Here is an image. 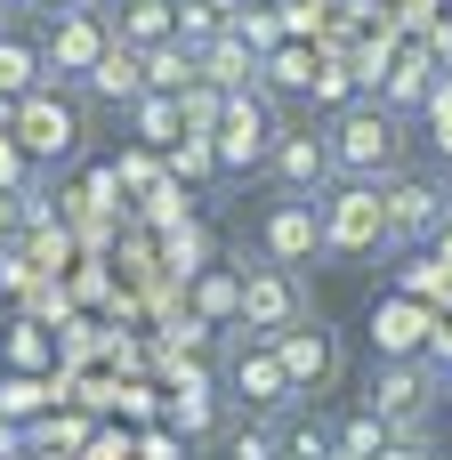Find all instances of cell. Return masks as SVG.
I'll use <instances>...</instances> for the list:
<instances>
[{
    "label": "cell",
    "instance_id": "obj_1",
    "mask_svg": "<svg viewBox=\"0 0 452 460\" xmlns=\"http://www.w3.org/2000/svg\"><path fill=\"white\" fill-rule=\"evenodd\" d=\"M323 154H332V178H396V154H404V121L388 113V105H348L340 121H332V137H323Z\"/></svg>",
    "mask_w": 452,
    "mask_h": 460
},
{
    "label": "cell",
    "instance_id": "obj_2",
    "mask_svg": "<svg viewBox=\"0 0 452 460\" xmlns=\"http://www.w3.org/2000/svg\"><path fill=\"white\" fill-rule=\"evenodd\" d=\"M307 315H315V299H307L299 267H275V259L243 267V307H235V332H243V340H283V332L307 323Z\"/></svg>",
    "mask_w": 452,
    "mask_h": 460
},
{
    "label": "cell",
    "instance_id": "obj_3",
    "mask_svg": "<svg viewBox=\"0 0 452 460\" xmlns=\"http://www.w3.org/2000/svg\"><path fill=\"white\" fill-rule=\"evenodd\" d=\"M315 210H323V259H364V251L388 243V210H380V186H372V178L323 186Z\"/></svg>",
    "mask_w": 452,
    "mask_h": 460
},
{
    "label": "cell",
    "instance_id": "obj_4",
    "mask_svg": "<svg viewBox=\"0 0 452 460\" xmlns=\"http://www.w3.org/2000/svg\"><path fill=\"white\" fill-rule=\"evenodd\" d=\"M105 49H113V24H105V8L49 16V40H40V89H57V81H89Z\"/></svg>",
    "mask_w": 452,
    "mask_h": 460
},
{
    "label": "cell",
    "instance_id": "obj_5",
    "mask_svg": "<svg viewBox=\"0 0 452 460\" xmlns=\"http://www.w3.org/2000/svg\"><path fill=\"white\" fill-rule=\"evenodd\" d=\"M275 105H267V89H235L226 97V113H218V129H210V146H218V170L226 178H243V170H259L267 162V146H275Z\"/></svg>",
    "mask_w": 452,
    "mask_h": 460
},
{
    "label": "cell",
    "instance_id": "obj_6",
    "mask_svg": "<svg viewBox=\"0 0 452 460\" xmlns=\"http://www.w3.org/2000/svg\"><path fill=\"white\" fill-rule=\"evenodd\" d=\"M364 412H372L396 445H421V437H429V364H380Z\"/></svg>",
    "mask_w": 452,
    "mask_h": 460
},
{
    "label": "cell",
    "instance_id": "obj_7",
    "mask_svg": "<svg viewBox=\"0 0 452 460\" xmlns=\"http://www.w3.org/2000/svg\"><path fill=\"white\" fill-rule=\"evenodd\" d=\"M8 137H16L24 154H40V162H65V154L81 146V113H73L57 89H32V97H16V121H8Z\"/></svg>",
    "mask_w": 452,
    "mask_h": 460
},
{
    "label": "cell",
    "instance_id": "obj_8",
    "mask_svg": "<svg viewBox=\"0 0 452 460\" xmlns=\"http://www.w3.org/2000/svg\"><path fill=\"white\" fill-rule=\"evenodd\" d=\"M259 259H275V267H307V259H323V210H315L307 194H283V202H267Z\"/></svg>",
    "mask_w": 452,
    "mask_h": 460
},
{
    "label": "cell",
    "instance_id": "obj_9",
    "mask_svg": "<svg viewBox=\"0 0 452 460\" xmlns=\"http://www.w3.org/2000/svg\"><path fill=\"white\" fill-rule=\"evenodd\" d=\"M275 348V364H283V380H291V396H323L332 380H340V340L307 315V323H291L283 340H267Z\"/></svg>",
    "mask_w": 452,
    "mask_h": 460
},
{
    "label": "cell",
    "instance_id": "obj_10",
    "mask_svg": "<svg viewBox=\"0 0 452 460\" xmlns=\"http://www.w3.org/2000/svg\"><path fill=\"white\" fill-rule=\"evenodd\" d=\"M226 380H235V396L259 412V420H283L299 396H291V380H283V364H275V348L267 340H243L235 356H226Z\"/></svg>",
    "mask_w": 452,
    "mask_h": 460
},
{
    "label": "cell",
    "instance_id": "obj_11",
    "mask_svg": "<svg viewBox=\"0 0 452 460\" xmlns=\"http://www.w3.org/2000/svg\"><path fill=\"white\" fill-rule=\"evenodd\" d=\"M380 210H388V243H429V234H445V218H452L445 186H429V178H388Z\"/></svg>",
    "mask_w": 452,
    "mask_h": 460
},
{
    "label": "cell",
    "instance_id": "obj_12",
    "mask_svg": "<svg viewBox=\"0 0 452 460\" xmlns=\"http://www.w3.org/2000/svg\"><path fill=\"white\" fill-rule=\"evenodd\" d=\"M267 170H275V186H283V194H307V202L332 186V154H323V137H315V129H275Z\"/></svg>",
    "mask_w": 452,
    "mask_h": 460
},
{
    "label": "cell",
    "instance_id": "obj_13",
    "mask_svg": "<svg viewBox=\"0 0 452 460\" xmlns=\"http://www.w3.org/2000/svg\"><path fill=\"white\" fill-rule=\"evenodd\" d=\"M429 81H437V65H429V49H396V57L380 65V97H372V105H388V113L404 121V113H421V97H429Z\"/></svg>",
    "mask_w": 452,
    "mask_h": 460
},
{
    "label": "cell",
    "instance_id": "obj_14",
    "mask_svg": "<svg viewBox=\"0 0 452 460\" xmlns=\"http://www.w3.org/2000/svg\"><path fill=\"white\" fill-rule=\"evenodd\" d=\"M194 81H210L218 97H235V89H259V57H251L235 32H218L210 49H194Z\"/></svg>",
    "mask_w": 452,
    "mask_h": 460
},
{
    "label": "cell",
    "instance_id": "obj_15",
    "mask_svg": "<svg viewBox=\"0 0 452 460\" xmlns=\"http://www.w3.org/2000/svg\"><path fill=\"white\" fill-rule=\"evenodd\" d=\"M81 89H89V97H105V105H137V97H146V65H137V49H121V40H113Z\"/></svg>",
    "mask_w": 452,
    "mask_h": 460
},
{
    "label": "cell",
    "instance_id": "obj_16",
    "mask_svg": "<svg viewBox=\"0 0 452 460\" xmlns=\"http://www.w3.org/2000/svg\"><path fill=\"white\" fill-rule=\"evenodd\" d=\"M105 24H113V40H121V49H137V57H146V49H162V40H170V0H113V16H105Z\"/></svg>",
    "mask_w": 452,
    "mask_h": 460
},
{
    "label": "cell",
    "instance_id": "obj_17",
    "mask_svg": "<svg viewBox=\"0 0 452 460\" xmlns=\"http://www.w3.org/2000/svg\"><path fill=\"white\" fill-rule=\"evenodd\" d=\"M259 89H283V97H307L315 89V49L307 40H283L259 57Z\"/></svg>",
    "mask_w": 452,
    "mask_h": 460
},
{
    "label": "cell",
    "instance_id": "obj_18",
    "mask_svg": "<svg viewBox=\"0 0 452 460\" xmlns=\"http://www.w3.org/2000/svg\"><path fill=\"white\" fill-rule=\"evenodd\" d=\"M32 89H40V40H24V32L0 24V97L16 105V97H32Z\"/></svg>",
    "mask_w": 452,
    "mask_h": 460
},
{
    "label": "cell",
    "instance_id": "obj_19",
    "mask_svg": "<svg viewBox=\"0 0 452 460\" xmlns=\"http://www.w3.org/2000/svg\"><path fill=\"white\" fill-rule=\"evenodd\" d=\"M178 429H186V437H210V429H218V396H210V372H202V364L178 372Z\"/></svg>",
    "mask_w": 452,
    "mask_h": 460
},
{
    "label": "cell",
    "instance_id": "obj_20",
    "mask_svg": "<svg viewBox=\"0 0 452 460\" xmlns=\"http://www.w3.org/2000/svg\"><path fill=\"white\" fill-rule=\"evenodd\" d=\"M137 65H146V89H154V97H178V89L194 81V49H178V40H162V49H146Z\"/></svg>",
    "mask_w": 452,
    "mask_h": 460
},
{
    "label": "cell",
    "instance_id": "obj_21",
    "mask_svg": "<svg viewBox=\"0 0 452 460\" xmlns=\"http://www.w3.org/2000/svg\"><path fill=\"white\" fill-rule=\"evenodd\" d=\"M129 121H137V137H146V146H162V154L186 137V121H178V97H154V89L129 105Z\"/></svg>",
    "mask_w": 452,
    "mask_h": 460
},
{
    "label": "cell",
    "instance_id": "obj_22",
    "mask_svg": "<svg viewBox=\"0 0 452 460\" xmlns=\"http://www.w3.org/2000/svg\"><path fill=\"white\" fill-rule=\"evenodd\" d=\"M202 178H218V146H210L202 129H186V137L170 146V186H202Z\"/></svg>",
    "mask_w": 452,
    "mask_h": 460
},
{
    "label": "cell",
    "instance_id": "obj_23",
    "mask_svg": "<svg viewBox=\"0 0 452 460\" xmlns=\"http://www.w3.org/2000/svg\"><path fill=\"white\" fill-rule=\"evenodd\" d=\"M194 299H202V315L235 323V307H243V275H226V267H202V275H194Z\"/></svg>",
    "mask_w": 452,
    "mask_h": 460
},
{
    "label": "cell",
    "instance_id": "obj_24",
    "mask_svg": "<svg viewBox=\"0 0 452 460\" xmlns=\"http://www.w3.org/2000/svg\"><path fill=\"white\" fill-rule=\"evenodd\" d=\"M218 113H226V97H218L210 81H186V89H178V121H186V129H202V137H210V129H218Z\"/></svg>",
    "mask_w": 452,
    "mask_h": 460
},
{
    "label": "cell",
    "instance_id": "obj_25",
    "mask_svg": "<svg viewBox=\"0 0 452 460\" xmlns=\"http://www.w3.org/2000/svg\"><path fill=\"white\" fill-rule=\"evenodd\" d=\"M380 445H388V429H380L372 412H356V420H348V429L332 437V460H372Z\"/></svg>",
    "mask_w": 452,
    "mask_h": 460
},
{
    "label": "cell",
    "instance_id": "obj_26",
    "mask_svg": "<svg viewBox=\"0 0 452 460\" xmlns=\"http://www.w3.org/2000/svg\"><path fill=\"white\" fill-rule=\"evenodd\" d=\"M372 340L388 348V364H404V356L421 348V315H404V307H396V315H380V332H372Z\"/></svg>",
    "mask_w": 452,
    "mask_h": 460
},
{
    "label": "cell",
    "instance_id": "obj_27",
    "mask_svg": "<svg viewBox=\"0 0 452 460\" xmlns=\"http://www.w3.org/2000/svg\"><path fill=\"white\" fill-rule=\"evenodd\" d=\"M170 267L202 275V267H210V226H178V234H170Z\"/></svg>",
    "mask_w": 452,
    "mask_h": 460
},
{
    "label": "cell",
    "instance_id": "obj_28",
    "mask_svg": "<svg viewBox=\"0 0 452 460\" xmlns=\"http://www.w3.org/2000/svg\"><path fill=\"white\" fill-rule=\"evenodd\" d=\"M235 460H283V429H275V420H251V429L235 437Z\"/></svg>",
    "mask_w": 452,
    "mask_h": 460
},
{
    "label": "cell",
    "instance_id": "obj_29",
    "mask_svg": "<svg viewBox=\"0 0 452 460\" xmlns=\"http://www.w3.org/2000/svg\"><path fill=\"white\" fill-rule=\"evenodd\" d=\"M283 460H332V437L323 429H283Z\"/></svg>",
    "mask_w": 452,
    "mask_h": 460
},
{
    "label": "cell",
    "instance_id": "obj_30",
    "mask_svg": "<svg viewBox=\"0 0 452 460\" xmlns=\"http://www.w3.org/2000/svg\"><path fill=\"white\" fill-rule=\"evenodd\" d=\"M421 49H429V65H437V73H452V16H445V24H429V32H421Z\"/></svg>",
    "mask_w": 452,
    "mask_h": 460
},
{
    "label": "cell",
    "instance_id": "obj_31",
    "mask_svg": "<svg viewBox=\"0 0 452 460\" xmlns=\"http://www.w3.org/2000/svg\"><path fill=\"white\" fill-rule=\"evenodd\" d=\"M49 388H32V380H0V412H32Z\"/></svg>",
    "mask_w": 452,
    "mask_h": 460
},
{
    "label": "cell",
    "instance_id": "obj_32",
    "mask_svg": "<svg viewBox=\"0 0 452 460\" xmlns=\"http://www.w3.org/2000/svg\"><path fill=\"white\" fill-rule=\"evenodd\" d=\"M372 460H437V445H429V437H421V445H396V437H388Z\"/></svg>",
    "mask_w": 452,
    "mask_h": 460
},
{
    "label": "cell",
    "instance_id": "obj_33",
    "mask_svg": "<svg viewBox=\"0 0 452 460\" xmlns=\"http://www.w3.org/2000/svg\"><path fill=\"white\" fill-rule=\"evenodd\" d=\"M16 178H24V162H16V146L0 137V194H16Z\"/></svg>",
    "mask_w": 452,
    "mask_h": 460
},
{
    "label": "cell",
    "instance_id": "obj_34",
    "mask_svg": "<svg viewBox=\"0 0 452 460\" xmlns=\"http://www.w3.org/2000/svg\"><path fill=\"white\" fill-rule=\"evenodd\" d=\"M40 16H73V8H97V0H32Z\"/></svg>",
    "mask_w": 452,
    "mask_h": 460
},
{
    "label": "cell",
    "instance_id": "obj_35",
    "mask_svg": "<svg viewBox=\"0 0 452 460\" xmlns=\"http://www.w3.org/2000/svg\"><path fill=\"white\" fill-rule=\"evenodd\" d=\"M24 8H32V0H0V16H24Z\"/></svg>",
    "mask_w": 452,
    "mask_h": 460
},
{
    "label": "cell",
    "instance_id": "obj_36",
    "mask_svg": "<svg viewBox=\"0 0 452 460\" xmlns=\"http://www.w3.org/2000/svg\"><path fill=\"white\" fill-rule=\"evenodd\" d=\"M307 8H315V0H307Z\"/></svg>",
    "mask_w": 452,
    "mask_h": 460
},
{
    "label": "cell",
    "instance_id": "obj_37",
    "mask_svg": "<svg viewBox=\"0 0 452 460\" xmlns=\"http://www.w3.org/2000/svg\"><path fill=\"white\" fill-rule=\"evenodd\" d=\"M0 251H8V243H0Z\"/></svg>",
    "mask_w": 452,
    "mask_h": 460
},
{
    "label": "cell",
    "instance_id": "obj_38",
    "mask_svg": "<svg viewBox=\"0 0 452 460\" xmlns=\"http://www.w3.org/2000/svg\"><path fill=\"white\" fill-rule=\"evenodd\" d=\"M445 202H452V194H445Z\"/></svg>",
    "mask_w": 452,
    "mask_h": 460
}]
</instances>
